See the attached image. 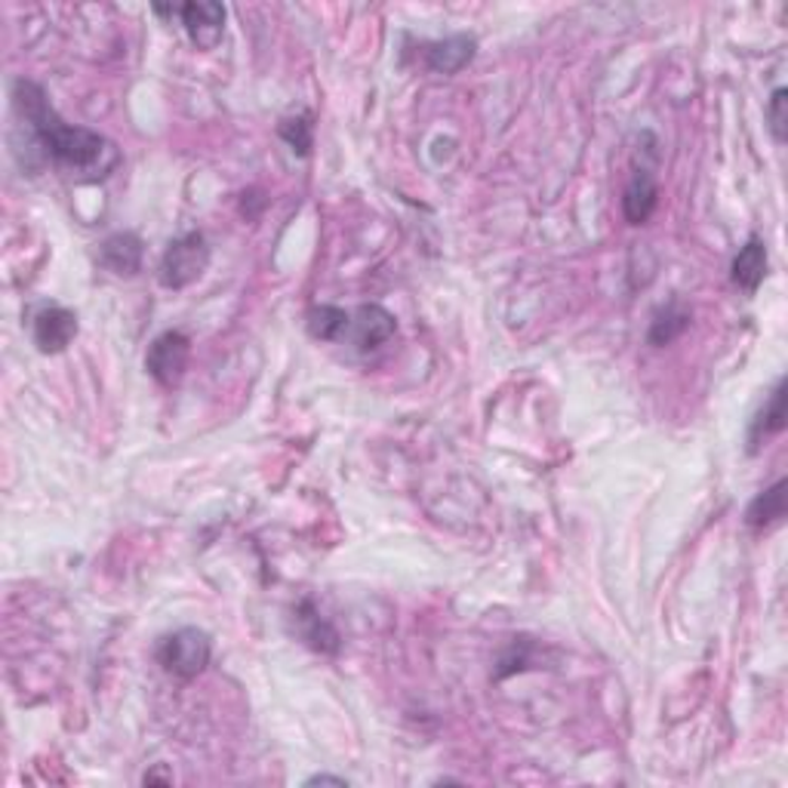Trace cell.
<instances>
[{"label":"cell","mask_w":788,"mask_h":788,"mask_svg":"<svg viewBox=\"0 0 788 788\" xmlns=\"http://www.w3.org/2000/svg\"><path fill=\"white\" fill-rule=\"evenodd\" d=\"M767 120H770V130L776 136V142H786L788 132V90H776L767 105Z\"/></svg>","instance_id":"cell-18"},{"label":"cell","mask_w":788,"mask_h":788,"mask_svg":"<svg viewBox=\"0 0 788 788\" xmlns=\"http://www.w3.org/2000/svg\"><path fill=\"white\" fill-rule=\"evenodd\" d=\"M74 336H78V314L68 312V309L49 305V309H44L34 317V345L44 355L66 351L68 345L74 343Z\"/></svg>","instance_id":"cell-6"},{"label":"cell","mask_w":788,"mask_h":788,"mask_svg":"<svg viewBox=\"0 0 788 788\" xmlns=\"http://www.w3.org/2000/svg\"><path fill=\"white\" fill-rule=\"evenodd\" d=\"M348 324H351V314L345 309H336V305H317L309 312V333L314 339L321 343H336L343 339L348 333Z\"/></svg>","instance_id":"cell-15"},{"label":"cell","mask_w":788,"mask_h":788,"mask_svg":"<svg viewBox=\"0 0 788 788\" xmlns=\"http://www.w3.org/2000/svg\"><path fill=\"white\" fill-rule=\"evenodd\" d=\"M786 428V382H779L776 385V392L770 394V401L764 404V410L757 413V419L752 422V431H749V450L755 453L761 443L773 438V434H779Z\"/></svg>","instance_id":"cell-13"},{"label":"cell","mask_w":788,"mask_h":788,"mask_svg":"<svg viewBox=\"0 0 788 788\" xmlns=\"http://www.w3.org/2000/svg\"><path fill=\"white\" fill-rule=\"evenodd\" d=\"M179 16L188 37L200 49H213L225 34V7L222 3H210V0L185 3V7H179Z\"/></svg>","instance_id":"cell-5"},{"label":"cell","mask_w":788,"mask_h":788,"mask_svg":"<svg viewBox=\"0 0 788 788\" xmlns=\"http://www.w3.org/2000/svg\"><path fill=\"white\" fill-rule=\"evenodd\" d=\"M210 265V246L200 231H188L166 246L161 256V283L170 290H182L195 283Z\"/></svg>","instance_id":"cell-3"},{"label":"cell","mask_w":788,"mask_h":788,"mask_svg":"<svg viewBox=\"0 0 788 788\" xmlns=\"http://www.w3.org/2000/svg\"><path fill=\"white\" fill-rule=\"evenodd\" d=\"M210 657H213V644L210 635L200 628H179L158 644V662L164 665V672L185 681L204 672L210 665Z\"/></svg>","instance_id":"cell-2"},{"label":"cell","mask_w":788,"mask_h":788,"mask_svg":"<svg viewBox=\"0 0 788 788\" xmlns=\"http://www.w3.org/2000/svg\"><path fill=\"white\" fill-rule=\"evenodd\" d=\"M188 355H192V343L179 329H166L161 333L146 355V370L151 373L154 382H161L164 389L179 385L188 367Z\"/></svg>","instance_id":"cell-4"},{"label":"cell","mask_w":788,"mask_h":788,"mask_svg":"<svg viewBox=\"0 0 788 788\" xmlns=\"http://www.w3.org/2000/svg\"><path fill=\"white\" fill-rule=\"evenodd\" d=\"M102 265L112 268L115 275H136L139 265H142V241L132 231L112 234L102 244Z\"/></svg>","instance_id":"cell-12"},{"label":"cell","mask_w":788,"mask_h":788,"mask_svg":"<svg viewBox=\"0 0 788 788\" xmlns=\"http://www.w3.org/2000/svg\"><path fill=\"white\" fill-rule=\"evenodd\" d=\"M305 786H348V779H343V776H327V773H317V776H312Z\"/></svg>","instance_id":"cell-19"},{"label":"cell","mask_w":788,"mask_h":788,"mask_svg":"<svg viewBox=\"0 0 788 788\" xmlns=\"http://www.w3.org/2000/svg\"><path fill=\"white\" fill-rule=\"evenodd\" d=\"M687 324H690L687 309H681L677 302L665 305V309L657 314V321L650 324V345H657V348L669 345L672 339H677V336L687 329Z\"/></svg>","instance_id":"cell-16"},{"label":"cell","mask_w":788,"mask_h":788,"mask_svg":"<svg viewBox=\"0 0 788 788\" xmlns=\"http://www.w3.org/2000/svg\"><path fill=\"white\" fill-rule=\"evenodd\" d=\"M13 102H16L19 115L32 124V130L37 132L40 146L47 148L49 158L59 166H66L68 173H78L83 179H105L120 161L115 142H108L105 136L86 130V127H71L56 115L47 93L37 83H13Z\"/></svg>","instance_id":"cell-1"},{"label":"cell","mask_w":788,"mask_h":788,"mask_svg":"<svg viewBox=\"0 0 788 788\" xmlns=\"http://www.w3.org/2000/svg\"><path fill=\"white\" fill-rule=\"evenodd\" d=\"M475 49L477 40L472 34H453V37L438 40L426 49V62L438 74H456L460 68H465L475 59Z\"/></svg>","instance_id":"cell-9"},{"label":"cell","mask_w":788,"mask_h":788,"mask_svg":"<svg viewBox=\"0 0 788 788\" xmlns=\"http://www.w3.org/2000/svg\"><path fill=\"white\" fill-rule=\"evenodd\" d=\"M394 329H397L394 314L385 312L382 305H361L358 312L351 314V324H348V333L361 351H373L382 343H389Z\"/></svg>","instance_id":"cell-7"},{"label":"cell","mask_w":788,"mask_h":788,"mask_svg":"<svg viewBox=\"0 0 788 788\" xmlns=\"http://www.w3.org/2000/svg\"><path fill=\"white\" fill-rule=\"evenodd\" d=\"M767 275V244L761 237H749V244L742 246L733 259V283L745 293H755L761 280Z\"/></svg>","instance_id":"cell-11"},{"label":"cell","mask_w":788,"mask_h":788,"mask_svg":"<svg viewBox=\"0 0 788 788\" xmlns=\"http://www.w3.org/2000/svg\"><path fill=\"white\" fill-rule=\"evenodd\" d=\"M280 136L293 146V151L309 154V148H312V124H309V115L283 120V124H280Z\"/></svg>","instance_id":"cell-17"},{"label":"cell","mask_w":788,"mask_h":788,"mask_svg":"<svg viewBox=\"0 0 788 788\" xmlns=\"http://www.w3.org/2000/svg\"><path fill=\"white\" fill-rule=\"evenodd\" d=\"M657 197H659V188L653 170H647V166L635 170V176H631L628 185H625V197H623L625 219H628L631 225H644V222L653 216V210H657Z\"/></svg>","instance_id":"cell-8"},{"label":"cell","mask_w":788,"mask_h":788,"mask_svg":"<svg viewBox=\"0 0 788 788\" xmlns=\"http://www.w3.org/2000/svg\"><path fill=\"white\" fill-rule=\"evenodd\" d=\"M296 631H299V638L305 640L312 650L317 653H336L339 650V635H336V628L317 613L312 601H302L299 607H296Z\"/></svg>","instance_id":"cell-10"},{"label":"cell","mask_w":788,"mask_h":788,"mask_svg":"<svg viewBox=\"0 0 788 788\" xmlns=\"http://www.w3.org/2000/svg\"><path fill=\"white\" fill-rule=\"evenodd\" d=\"M783 518H786V480H776L770 490L761 493L755 502L749 506L745 521H749V526H755V530H764V526L776 524V521H783Z\"/></svg>","instance_id":"cell-14"}]
</instances>
